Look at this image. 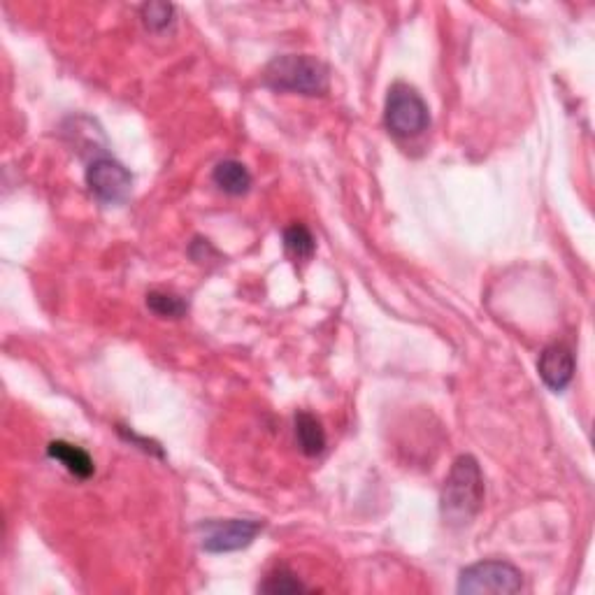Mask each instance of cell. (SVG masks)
Returning <instances> with one entry per match:
<instances>
[{"label":"cell","instance_id":"cell-1","mask_svg":"<svg viewBox=\"0 0 595 595\" xmlns=\"http://www.w3.org/2000/svg\"><path fill=\"white\" fill-rule=\"evenodd\" d=\"M484 505V475L477 458L458 456L444 479L440 493L442 519L451 528H463L475 519Z\"/></svg>","mask_w":595,"mask_h":595},{"label":"cell","instance_id":"cell-2","mask_svg":"<svg viewBox=\"0 0 595 595\" xmlns=\"http://www.w3.org/2000/svg\"><path fill=\"white\" fill-rule=\"evenodd\" d=\"M263 82L275 91L324 96L331 89V75L324 61L307 54L275 56L263 73Z\"/></svg>","mask_w":595,"mask_h":595},{"label":"cell","instance_id":"cell-3","mask_svg":"<svg viewBox=\"0 0 595 595\" xmlns=\"http://www.w3.org/2000/svg\"><path fill=\"white\" fill-rule=\"evenodd\" d=\"M384 121L396 138H417L430 126L426 100L421 98V93L414 86L396 82L386 96Z\"/></svg>","mask_w":595,"mask_h":595},{"label":"cell","instance_id":"cell-4","mask_svg":"<svg viewBox=\"0 0 595 595\" xmlns=\"http://www.w3.org/2000/svg\"><path fill=\"white\" fill-rule=\"evenodd\" d=\"M523 575L507 561H482L470 565L458 577V593H521Z\"/></svg>","mask_w":595,"mask_h":595},{"label":"cell","instance_id":"cell-5","mask_svg":"<svg viewBox=\"0 0 595 595\" xmlns=\"http://www.w3.org/2000/svg\"><path fill=\"white\" fill-rule=\"evenodd\" d=\"M86 184L98 200L107 205H119L131 196L133 177L119 161L110 156H98L86 168Z\"/></svg>","mask_w":595,"mask_h":595},{"label":"cell","instance_id":"cell-6","mask_svg":"<svg viewBox=\"0 0 595 595\" xmlns=\"http://www.w3.org/2000/svg\"><path fill=\"white\" fill-rule=\"evenodd\" d=\"M198 530H203V549L210 554H228L249 547L256 535L263 530V521L258 519H226L205 521Z\"/></svg>","mask_w":595,"mask_h":595},{"label":"cell","instance_id":"cell-7","mask_svg":"<svg viewBox=\"0 0 595 595\" xmlns=\"http://www.w3.org/2000/svg\"><path fill=\"white\" fill-rule=\"evenodd\" d=\"M537 370H540L542 382L549 386L551 391H563L568 389L572 382V375H575V356L572 351L565 347V344H551L540 354V363H537Z\"/></svg>","mask_w":595,"mask_h":595},{"label":"cell","instance_id":"cell-8","mask_svg":"<svg viewBox=\"0 0 595 595\" xmlns=\"http://www.w3.org/2000/svg\"><path fill=\"white\" fill-rule=\"evenodd\" d=\"M293 430H296V442L298 449L303 451L305 456H321L326 451L328 437L326 430L321 426V421L310 412H298L296 419H293Z\"/></svg>","mask_w":595,"mask_h":595},{"label":"cell","instance_id":"cell-9","mask_svg":"<svg viewBox=\"0 0 595 595\" xmlns=\"http://www.w3.org/2000/svg\"><path fill=\"white\" fill-rule=\"evenodd\" d=\"M47 454L52 461H59L63 468H66L70 475L77 479H89L93 472H96V465H93V458L86 454L82 447H75V444L56 440L47 447Z\"/></svg>","mask_w":595,"mask_h":595},{"label":"cell","instance_id":"cell-10","mask_svg":"<svg viewBox=\"0 0 595 595\" xmlns=\"http://www.w3.org/2000/svg\"><path fill=\"white\" fill-rule=\"evenodd\" d=\"M212 182L228 196H245L252 189V172L247 170L245 163L226 159L217 163V168L212 172Z\"/></svg>","mask_w":595,"mask_h":595},{"label":"cell","instance_id":"cell-11","mask_svg":"<svg viewBox=\"0 0 595 595\" xmlns=\"http://www.w3.org/2000/svg\"><path fill=\"white\" fill-rule=\"evenodd\" d=\"M284 247L296 261H310L314 256V249H317V242H314L310 228H305L303 224H293L284 231Z\"/></svg>","mask_w":595,"mask_h":595},{"label":"cell","instance_id":"cell-12","mask_svg":"<svg viewBox=\"0 0 595 595\" xmlns=\"http://www.w3.org/2000/svg\"><path fill=\"white\" fill-rule=\"evenodd\" d=\"M147 307L161 319H182L186 310H189V305H186L182 298L172 296V293H161V291L149 293Z\"/></svg>","mask_w":595,"mask_h":595},{"label":"cell","instance_id":"cell-13","mask_svg":"<svg viewBox=\"0 0 595 595\" xmlns=\"http://www.w3.org/2000/svg\"><path fill=\"white\" fill-rule=\"evenodd\" d=\"M258 591L261 593H272V595H284V593H305L310 591V586H305L300 579L293 575V572L279 568L277 572H272V575L265 577V582L258 586Z\"/></svg>","mask_w":595,"mask_h":595},{"label":"cell","instance_id":"cell-14","mask_svg":"<svg viewBox=\"0 0 595 595\" xmlns=\"http://www.w3.org/2000/svg\"><path fill=\"white\" fill-rule=\"evenodd\" d=\"M175 17V7L168 3H147L142 5V24H145L149 31L161 33L172 26V19Z\"/></svg>","mask_w":595,"mask_h":595}]
</instances>
